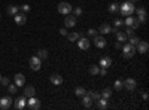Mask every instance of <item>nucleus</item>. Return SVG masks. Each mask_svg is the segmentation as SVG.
I'll return each mask as SVG.
<instances>
[{"label":"nucleus","mask_w":149,"mask_h":110,"mask_svg":"<svg viewBox=\"0 0 149 110\" xmlns=\"http://www.w3.org/2000/svg\"><path fill=\"white\" fill-rule=\"evenodd\" d=\"M0 77H2V75H0Z\"/></svg>","instance_id":"48"},{"label":"nucleus","mask_w":149,"mask_h":110,"mask_svg":"<svg viewBox=\"0 0 149 110\" xmlns=\"http://www.w3.org/2000/svg\"><path fill=\"white\" fill-rule=\"evenodd\" d=\"M6 12H8L9 17H14L15 14H18V12H19V6H17V5H9L8 9H6Z\"/></svg>","instance_id":"17"},{"label":"nucleus","mask_w":149,"mask_h":110,"mask_svg":"<svg viewBox=\"0 0 149 110\" xmlns=\"http://www.w3.org/2000/svg\"><path fill=\"white\" fill-rule=\"evenodd\" d=\"M90 95H91V98H93V100H95V101H97L98 98H102L100 92H95V91H94V92H93V91H90Z\"/></svg>","instance_id":"31"},{"label":"nucleus","mask_w":149,"mask_h":110,"mask_svg":"<svg viewBox=\"0 0 149 110\" xmlns=\"http://www.w3.org/2000/svg\"><path fill=\"white\" fill-rule=\"evenodd\" d=\"M140 42V37H137V36H131V37H130V42L128 43H131L133 46H136V45H137Z\"/></svg>","instance_id":"28"},{"label":"nucleus","mask_w":149,"mask_h":110,"mask_svg":"<svg viewBox=\"0 0 149 110\" xmlns=\"http://www.w3.org/2000/svg\"><path fill=\"white\" fill-rule=\"evenodd\" d=\"M82 104H84V107H86V109H90V107L93 106V98H91L90 92H85V94L82 95Z\"/></svg>","instance_id":"13"},{"label":"nucleus","mask_w":149,"mask_h":110,"mask_svg":"<svg viewBox=\"0 0 149 110\" xmlns=\"http://www.w3.org/2000/svg\"><path fill=\"white\" fill-rule=\"evenodd\" d=\"M15 85L18 88L24 86V85H26V76L21 75V73H17V75H15Z\"/></svg>","instance_id":"16"},{"label":"nucleus","mask_w":149,"mask_h":110,"mask_svg":"<svg viewBox=\"0 0 149 110\" xmlns=\"http://www.w3.org/2000/svg\"><path fill=\"white\" fill-rule=\"evenodd\" d=\"M27 109H30V110H39L40 107H42V104H40V100H37L36 97L33 95V97H29V100H27V106H26Z\"/></svg>","instance_id":"3"},{"label":"nucleus","mask_w":149,"mask_h":110,"mask_svg":"<svg viewBox=\"0 0 149 110\" xmlns=\"http://www.w3.org/2000/svg\"><path fill=\"white\" fill-rule=\"evenodd\" d=\"M26 98H27L26 95L18 97L17 100H14V107H15L17 110H24V109H26Z\"/></svg>","instance_id":"7"},{"label":"nucleus","mask_w":149,"mask_h":110,"mask_svg":"<svg viewBox=\"0 0 149 110\" xmlns=\"http://www.w3.org/2000/svg\"><path fill=\"white\" fill-rule=\"evenodd\" d=\"M143 100H148V92H143Z\"/></svg>","instance_id":"45"},{"label":"nucleus","mask_w":149,"mask_h":110,"mask_svg":"<svg viewBox=\"0 0 149 110\" xmlns=\"http://www.w3.org/2000/svg\"><path fill=\"white\" fill-rule=\"evenodd\" d=\"M94 43H95L97 48H104L106 46V40H104L103 36H95V37H94Z\"/></svg>","instance_id":"18"},{"label":"nucleus","mask_w":149,"mask_h":110,"mask_svg":"<svg viewBox=\"0 0 149 110\" xmlns=\"http://www.w3.org/2000/svg\"><path fill=\"white\" fill-rule=\"evenodd\" d=\"M0 19H2V15H0Z\"/></svg>","instance_id":"47"},{"label":"nucleus","mask_w":149,"mask_h":110,"mask_svg":"<svg viewBox=\"0 0 149 110\" xmlns=\"http://www.w3.org/2000/svg\"><path fill=\"white\" fill-rule=\"evenodd\" d=\"M100 67H104V68H107V67H110L112 66V58L110 57H103L102 59H100Z\"/></svg>","instance_id":"19"},{"label":"nucleus","mask_w":149,"mask_h":110,"mask_svg":"<svg viewBox=\"0 0 149 110\" xmlns=\"http://www.w3.org/2000/svg\"><path fill=\"white\" fill-rule=\"evenodd\" d=\"M78 39H79V33H70V34H67V40L69 42H74Z\"/></svg>","instance_id":"26"},{"label":"nucleus","mask_w":149,"mask_h":110,"mask_svg":"<svg viewBox=\"0 0 149 110\" xmlns=\"http://www.w3.org/2000/svg\"><path fill=\"white\" fill-rule=\"evenodd\" d=\"M14 19H15V22L18 24V26H24L26 21H27V15L24 14V12H18V14L14 15Z\"/></svg>","instance_id":"10"},{"label":"nucleus","mask_w":149,"mask_h":110,"mask_svg":"<svg viewBox=\"0 0 149 110\" xmlns=\"http://www.w3.org/2000/svg\"><path fill=\"white\" fill-rule=\"evenodd\" d=\"M72 10H73V15H74V17H81V15H82V8H81V6L74 8V9H72Z\"/></svg>","instance_id":"30"},{"label":"nucleus","mask_w":149,"mask_h":110,"mask_svg":"<svg viewBox=\"0 0 149 110\" xmlns=\"http://www.w3.org/2000/svg\"><path fill=\"white\" fill-rule=\"evenodd\" d=\"M124 22V26L125 27H131V28H139V26H140V22H139V19H136V18H133L131 15H128V17H125V21H122Z\"/></svg>","instance_id":"4"},{"label":"nucleus","mask_w":149,"mask_h":110,"mask_svg":"<svg viewBox=\"0 0 149 110\" xmlns=\"http://www.w3.org/2000/svg\"><path fill=\"white\" fill-rule=\"evenodd\" d=\"M115 48H116V49H121V48H122L121 42H115Z\"/></svg>","instance_id":"44"},{"label":"nucleus","mask_w":149,"mask_h":110,"mask_svg":"<svg viewBox=\"0 0 149 110\" xmlns=\"http://www.w3.org/2000/svg\"><path fill=\"white\" fill-rule=\"evenodd\" d=\"M88 34H90V36H95V34H97V30H95V28H90V30H88Z\"/></svg>","instance_id":"41"},{"label":"nucleus","mask_w":149,"mask_h":110,"mask_svg":"<svg viewBox=\"0 0 149 110\" xmlns=\"http://www.w3.org/2000/svg\"><path fill=\"white\" fill-rule=\"evenodd\" d=\"M113 88H115L116 91L122 89V88H124V86H122V80H115V83H113Z\"/></svg>","instance_id":"32"},{"label":"nucleus","mask_w":149,"mask_h":110,"mask_svg":"<svg viewBox=\"0 0 149 110\" xmlns=\"http://www.w3.org/2000/svg\"><path fill=\"white\" fill-rule=\"evenodd\" d=\"M12 103H14V100H12L9 95L2 97V98H0V110H9Z\"/></svg>","instance_id":"5"},{"label":"nucleus","mask_w":149,"mask_h":110,"mask_svg":"<svg viewBox=\"0 0 149 110\" xmlns=\"http://www.w3.org/2000/svg\"><path fill=\"white\" fill-rule=\"evenodd\" d=\"M98 75H100V76H106V75H107V70H106L104 67L98 68Z\"/></svg>","instance_id":"40"},{"label":"nucleus","mask_w":149,"mask_h":110,"mask_svg":"<svg viewBox=\"0 0 149 110\" xmlns=\"http://www.w3.org/2000/svg\"><path fill=\"white\" fill-rule=\"evenodd\" d=\"M90 73H91L93 76H94V75H98V67H97V66H91V67H90Z\"/></svg>","instance_id":"35"},{"label":"nucleus","mask_w":149,"mask_h":110,"mask_svg":"<svg viewBox=\"0 0 149 110\" xmlns=\"http://www.w3.org/2000/svg\"><path fill=\"white\" fill-rule=\"evenodd\" d=\"M19 10H22L24 14H27V12L30 10V6H29V5H21V6H19Z\"/></svg>","instance_id":"37"},{"label":"nucleus","mask_w":149,"mask_h":110,"mask_svg":"<svg viewBox=\"0 0 149 110\" xmlns=\"http://www.w3.org/2000/svg\"><path fill=\"white\" fill-rule=\"evenodd\" d=\"M78 46H79V49L86 51V49L90 48V40L86 39V37H79V40H78Z\"/></svg>","instance_id":"15"},{"label":"nucleus","mask_w":149,"mask_h":110,"mask_svg":"<svg viewBox=\"0 0 149 110\" xmlns=\"http://www.w3.org/2000/svg\"><path fill=\"white\" fill-rule=\"evenodd\" d=\"M128 2H133L134 3V2H137V0H128Z\"/></svg>","instance_id":"46"},{"label":"nucleus","mask_w":149,"mask_h":110,"mask_svg":"<svg viewBox=\"0 0 149 110\" xmlns=\"http://www.w3.org/2000/svg\"><path fill=\"white\" fill-rule=\"evenodd\" d=\"M64 26H66L67 28H72V27H74V26H76V17L69 14V15L64 18Z\"/></svg>","instance_id":"12"},{"label":"nucleus","mask_w":149,"mask_h":110,"mask_svg":"<svg viewBox=\"0 0 149 110\" xmlns=\"http://www.w3.org/2000/svg\"><path fill=\"white\" fill-rule=\"evenodd\" d=\"M34 94H36V88L33 86V85H30V86H27L26 89H24V95H26L27 98L29 97H33Z\"/></svg>","instance_id":"20"},{"label":"nucleus","mask_w":149,"mask_h":110,"mask_svg":"<svg viewBox=\"0 0 149 110\" xmlns=\"http://www.w3.org/2000/svg\"><path fill=\"white\" fill-rule=\"evenodd\" d=\"M134 10H136L134 3H133V2H128V0H127L125 3H122V5L119 6V12H121V15H122V17L133 15V14H134Z\"/></svg>","instance_id":"1"},{"label":"nucleus","mask_w":149,"mask_h":110,"mask_svg":"<svg viewBox=\"0 0 149 110\" xmlns=\"http://www.w3.org/2000/svg\"><path fill=\"white\" fill-rule=\"evenodd\" d=\"M0 83H2L3 86H8V85H9V79L8 77H0Z\"/></svg>","instance_id":"39"},{"label":"nucleus","mask_w":149,"mask_h":110,"mask_svg":"<svg viewBox=\"0 0 149 110\" xmlns=\"http://www.w3.org/2000/svg\"><path fill=\"white\" fill-rule=\"evenodd\" d=\"M85 92H86V91H85V88H82V86H78L76 89H74V94H76L78 97H82Z\"/></svg>","instance_id":"29"},{"label":"nucleus","mask_w":149,"mask_h":110,"mask_svg":"<svg viewBox=\"0 0 149 110\" xmlns=\"http://www.w3.org/2000/svg\"><path fill=\"white\" fill-rule=\"evenodd\" d=\"M49 80H51V83L55 85V86H60V85L63 83V76H60V75H57V73H54V75L49 76Z\"/></svg>","instance_id":"14"},{"label":"nucleus","mask_w":149,"mask_h":110,"mask_svg":"<svg viewBox=\"0 0 149 110\" xmlns=\"http://www.w3.org/2000/svg\"><path fill=\"white\" fill-rule=\"evenodd\" d=\"M60 34L61 36H67V30L66 28H60Z\"/></svg>","instance_id":"42"},{"label":"nucleus","mask_w":149,"mask_h":110,"mask_svg":"<svg viewBox=\"0 0 149 110\" xmlns=\"http://www.w3.org/2000/svg\"><path fill=\"white\" fill-rule=\"evenodd\" d=\"M115 34H116V40H118V42H121V43H124V42H127V36H125V33H121V31H116Z\"/></svg>","instance_id":"23"},{"label":"nucleus","mask_w":149,"mask_h":110,"mask_svg":"<svg viewBox=\"0 0 149 110\" xmlns=\"http://www.w3.org/2000/svg\"><path fill=\"white\" fill-rule=\"evenodd\" d=\"M122 86L125 88V89H128V91H134L136 89V86H137V83H136V80L134 79H125L122 82Z\"/></svg>","instance_id":"9"},{"label":"nucleus","mask_w":149,"mask_h":110,"mask_svg":"<svg viewBox=\"0 0 149 110\" xmlns=\"http://www.w3.org/2000/svg\"><path fill=\"white\" fill-rule=\"evenodd\" d=\"M110 26L109 24H102L100 26V28H98V31H100V34H107V33H110Z\"/></svg>","instance_id":"21"},{"label":"nucleus","mask_w":149,"mask_h":110,"mask_svg":"<svg viewBox=\"0 0 149 110\" xmlns=\"http://www.w3.org/2000/svg\"><path fill=\"white\" fill-rule=\"evenodd\" d=\"M134 12H137V15L140 17V15H146V9L143 8V6H140V8H137Z\"/></svg>","instance_id":"33"},{"label":"nucleus","mask_w":149,"mask_h":110,"mask_svg":"<svg viewBox=\"0 0 149 110\" xmlns=\"http://www.w3.org/2000/svg\"><path fill=\"white\" fill-rule=\"evenodd\" d=\"M106 107H107V101H106L104 98H98V100H97V109H102V110H103V109H106Z\"/></svg>","instance_id":"24"},{"label":"nucleus","mask_w":149,"mask_h":110,"mask_svg":"<svg viewBox=\"0 0 149 110\" xmlns=\"http://www.w3.org/2000/svg\"><path fill=\"white\" fill-rule=\"evenodd\" d=\"M37 57H39L40 59H45L48 57V51L46 49H39V51H37Z\"/></svg>","instance_id":"27"},{"label":"nucleus","mask_w":149,"mask_h":110,"mask_svg":"<svg viewBox=\"0 0 149 110\" xmlns=\"http://www.w3.org/2000/svg\"><path fill=\"white\" fill-rule=\"evenodd\" d=\"M113 24H115V27H116V28H119V27H122V26H124V22H122V19H119V18H116Z\"/></svg>","instance_id":"38"},{"label":"nucleus","mask_w":149,"mask_h":110,"mask_svg":"<svg viewBox=\"0 0 149 110\" xmlns=\"http://www.w3.org/2000/svg\"><path fill=\"white\" fill-rule=\"evenodd\" d=\"M121 49H122V55H124V58H133L134 54H136V46H133L131 43L124 45Z\"/></svg>","instance_id":"2"},{"label":"nucleus","mask_w":149,"mask_h":110,"mask_svg":"<svg viewBox=\"0 0 149 110\" xmlns=\"http://www.w3.org/2000/svg\"><path fill=\"white\" fill-rule=\"evenodd\" d=\"M139 22H146V15H140L139 17Z\"/></svg>","instance_id":"43"},{"label":"nucleus","mask_w":149,"mask_h":110,"mask_svg":"<svg viewBox=\"0 0 149 110\" xmlns=\"http://www.w3.org/2000/svg\"><path fill=\"white\" fill-rule=\"evenodd\" d=\"M148 49H149V43L145 42V40H140L137 45H136V51L140 52V54H146Z\"/></svg>","instance_id":"11"},{"label":"nucleus","mask_w":149,"mask_h":110,"mask_svg":"<svg viewBox=\"0 0 149 110\" xmlns=\"http://www.w3.org/2000/svg\"><path fill=\"white\" fill-rule=\"evenodd\" d=\"M125 36H127V37H131V36H134V28H131V27H127Z\"/></svg>","instance_id":"36"},{"label":"nucleus","mask_w":149,"mask_h":110,"mask_svg":"<svg viewBox=\"0 0 149 110\" xmlns=\"http://www.w3.org/2000/svg\"><path fill=\"white\" fill-rule=\"evenodd\" d=\"M100 95H102V98L107 100V98H110V97H112V89H110V88H104V89L100 92Z\"/></svg>","instance_id":"22"},{"label":"nucleus","mask_w":149,"mask_h":110,"mask_svg":"<svg viewBox=\"0 0 149 110\" xmlns=\"http://www.w3.org/2000/svg\"><path fill=\"white\" fill-rule=\"evenodd\" d=\"M8 89H9V92H10V94H15V92H17V89H18V86H17L15 83H14V85H8Z\"/></svg>","instance_id":"34"},{"label":"nucleus","mask_w":149,"mask_h":110,"mask_svg":"<svg viewBox=\"0 0 149 110\" xmlns=\"http://www.w3.org/2000/svg\"><path fill=\"white\" fill-rule=\"evenodd\" d=\"M107 10H109V14H115V12L119 10V5L118 3H112V5H109Z\"/></svg>","instance_id":"25"},{"label":"nucleus","mask_w":149,"mask_h":110,"mask_svg":"<svg viewBox=\"0 0 149 110\" xmlns=\"http://www.w3.org/2000/svg\"><path fill=\"white\" fill-rule=\"evenodd\" d=\"M29 63H30V68H31V70H34V71L40 70V66H42V64H40V58L37 57V55H36V57H31Z\"/></svg>","instance_id":"8"},{"label":"nucleus","mask_w":149,"mask_h":110,"mask_svg":"<svg viewBox=\"0 0 149 110\" xmlns=\"http://www.w3.org/2000/svg\"><path fill=\"white\" fill-rule=\"evenodd\" d=\"M72 5L70 3H67V2H61L60 5H58V12L61 15H69L70 12H72Z\"/></svg>","instance_id":"6"}]
</instances>
